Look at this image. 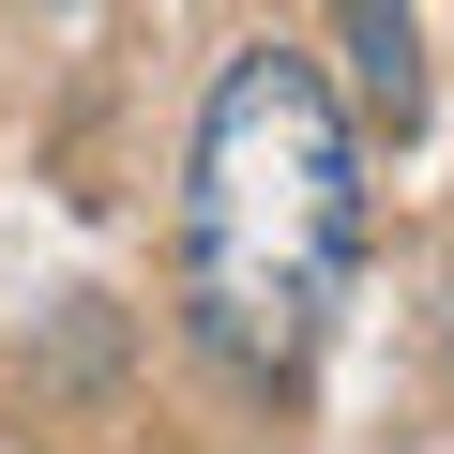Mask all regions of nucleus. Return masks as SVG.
<instances>
[{
  "mask_svg": "<svg viewBox=\"0 0 454 454\" xmlns=\"http://www.w3.org/2000/svg\"><path fill=\"white\" fill-rule=\"evenodd\" d=\"M333 91H348V121L379 137V152H409L424 137V0H333Z\"/></svg>",
  "mask_w": 454,
  "mask_h": 454,
  "instance_id": "f03ea898",
  "label": "nucleus"
},
{
  "mask_svg": "<svg viewBox=\"0 0 454 454\" xmlns=\"http://www.w3.org/2000/svg\"><path fill=\"white\" fill-rule=\"evenodd\" d=\"M348 273H364V121L333 61L258 31L212 61L182 137V333L212 348V379L288 409L348 318Z\"/></svg>",
  "mask_w": 454,
  "mask_h": 454,
  "instance_id": "f257e3e1",
  "label": "nucleus"
}]
</instances>
